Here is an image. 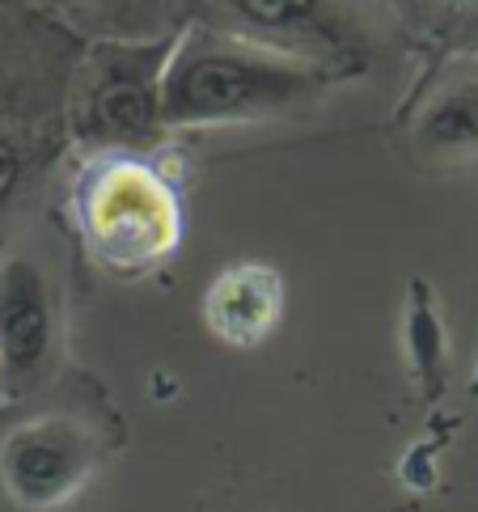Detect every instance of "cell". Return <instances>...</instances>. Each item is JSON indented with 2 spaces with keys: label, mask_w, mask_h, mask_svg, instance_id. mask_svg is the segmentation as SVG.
I'll return each instance as SVG.
<instances>
[{
  "label": "cell",
  "mask_w": 478,
  "mask_h": 512,
  "mask_svg": "<svg viewBox=\"0 0 478 512\" xmlns=\"http://www.w3.org/2000/svg\"><path fill=\"white\" fill-rule=\"evenodd\" d=\"M314 77L288 64H271L259 56H191L182 60L161 89L165 123H208L246 115L259 106H275L305 94Z\"/></svg>",
  "instance_id": "1"
},
{
  "label": "cell",
  "mask_w": 478,
  "mask_h": 512,
  "mask_svg": "<svg viewBox=\"0 0 478 512\" xmlns=\"http://www.w3.org/2000/svg\"><path fill=\"white\" fill-rule=\"evenodd\" d=\"M0 462H5V483L13 496L30 508H43L64 500L81 483V474L89 470V445L81 428L47 419V424L13 432Z\"/></svg>",
  "instance_id": "2"
},
{
  "label": "cell",
  "mask_w": 478,
  "mask_h": 512,
  "mask_svg": "<svg viewBox=\"0 0 478 512\" xmlns=\"http://www.w3.org/2000/svg\"><path fill=\"white\" fill-rule=\"evenodd\" d=\"M51 347V301L39 267L13 259L0 271V369L13 381L39 373Z\"/></svg>",
  "instance_id": "3"
},
{
  "label": "cell",
  "mask_w": 478,
  "mask_h": 512,
  "mask_svg": "<svg viewBox=\"0 0 478 512\" xmlns=\"http://www.w3.org/2000/svg\"><path fill=\"white\" fill-rule=\"evenodd\" d=\"M157 51H140L132 60L110 56L106 77L94 89V119L115 136H144L161 119V89H157Z\"/></svg>",
  "instance_id": "4"
},
{
  "label": "cell",
  "mask_w": 478,
  "mask_h": 512,
  "mask_svg": "<svg viewBox=\"0 0 478 512\" xmlns=\"http://www.w3.org/2000/svg\"><path fill=\"white\" fill-rule=\"evenodd\" d=\"M275 305H280V284H275L267 271L246 267V271H233V276L216 288L212 318H216V326L225 335L250 339L271 322Z\"/></svg>",
  "instance_id": "5"
},
{
  "label": "cell",
  "mask_w": 478,
  "mask_h": 512,
  "mask_svg": "<svg viewBox=\"0 0 478 512\" xmlns=\"http://www.w3.org/2000/svg\"><path fill=\"white\" fill-rule=\"evenodd\" d=\"M407 343H411L415 373H419V381H424L428 398H440V390H445V331H440V322L432 314V297L419 280H415V297H411Z\"/></svg>",
  "instance_id": "6"
},
{
  "label": "cell",
  "mask_w": 478,
  "mask_h": 512,
  "mask_svg": "<svg viewBox=\"0 0 478 512\" xmlns=\"http://www.w3.org/2000/svg\"><path fill=\"white\" fill-rule=\"evenodd\" d=\"M424 140L432 149H474L478 144V85L449 89L428 119H424Z\"/></svg>",
  "instance_id": "7"
},
{
  "label": "cell",
  "mask_w": 478,
  "mask_h": 512,
  "mask_svg": "<svg viewBox=\"0 0 478 512\" xmlns=\"http://www.w3.org/2000/svg\"><path fill=\"white\" fill-rule=\"evenodd\" d=\"M242 5L246 17H254V22H267V26H288V13L280 0H237Z\"/></svg>",
  "instance_id": "8"
},
{
  "label": "cell",
  "mask_w": 478,
  "mask_h": 512,
  "mask_svg": "<svg viewBox=\"0 0 478 512\" xmlns=\"http://www.w3.org/2000/svg\"><path fill=\"white\" fill-rule=\"evenodd\" d=\"M13 182H17V153H13V144L0 136V199L13 191Z\"/></svg>",
  "instance_id": "9"
},
{
  "label": "cell",
  "mask_w": 478,
  "mask_h": 512,
  "mask_svg": "<svg viewBox=\"0 0 478 512\" xmlns=\"http://www.w3.org/2000/svg\"><path fill=\"white\" fill-rule=\"evenodd\" d=\"M284 13H288V22H297V17H305L309 9H314V0H280Z\"/></svg>",
  "instance_id": "10"
},
{
  "label": "cell",
  "mask_w": 478,
  "mask_h": 512,
  "mask_svg": "<svg viewBox=\"0 0 478 512\" xmlns=\"http://www.w3.org/2000/svg\"><path fill=\"white\" fill-rule=\"evenodd\" d=\"M474 394H478V381H474Z\"/></svg>",
  "instance_id": "11"
}]
</instances>
